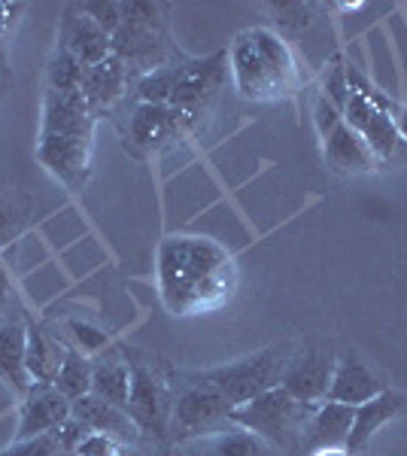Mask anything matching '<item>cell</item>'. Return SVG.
I'll return each instance as SVG.
<instances>
[{
    "mask_svg": "<svg viewBox=\"0 0 407 456\" xmlns=\"http://www.w3.org/2000/svg\"><path fill=\"white\" fill-rule=\"evenodd\" d=\"M159 298L167 314L198 316L225 307L238 292V262L204 234H170L159 247Z\"/></svg>",
    "mask_w": 407,
    "mask_h": 456,
    "instance_id": "cell-1",
    "label": "cell"
},
{
    "mask_svg": "<svg viewBox=\"0 0 407 456\" xmlns=\"http://www.w3.org/2000/svg\"><path fill=\"white\" fill-rule=\"evenodd\" d=\"M234 88L247 101H283L301 88V73L289 43L273 28H249L228 49Z\"/></svg>",
    "mask_w": 407,
    "mask_h": 456,
    "instance_id": "cell-2",
    "label": "cell"
},
{
    "mask_svg": "<svg viewBox=\"0 0 407 456\" xmlns=\"http://www.w3.org/2000/svg\"><path fill=\"white\" fill-rule=\"evenodd\" d=\"M316 404L292 399L283 387H277V389H268V393L256 395L253 402L238 404V408L232 411V423L253 432L256 438H262L265 444H271V447L298 451Z\"/></svg>",
    "mask_w": 407,
    "mask_h": 456,
    "instance_id": "cell-3",
    "label": "cell"
},
{
    "mask_svg": "<svg viewBox=\"0 0 407 456\" xmlns=\"http://www.w3.org/2000/svg\"><path fill=\"white\" fill-rule=\"evenodd\" d=\"M292 353H295V347L289 341L268 344V347L249 353V356L234 359V362H228V365L191 371V378L216 387L219 393L225 395L234 408H238V404H247V402H253L256 395H262V393H268V389L280 387V380H283Z\"/></svg>",
    "mask_w": 407,
    "mask_h": 456,
    "instance_id": "cell-4",
    "label": "cell"
},
{
    "mask_svg": "<svg viewBox=\"0 0 407 456\" xmlns=\"http://www.w3.org/2000/svg\"><path fill=\"white\" fill-rule=\"evenodd\" d=\"M344 122L353 131H359L362 141L380 159L383 167L407 165V143L387 104H383V94L374 92L353 68H350V98L344 104Z\"/></svg>",
    "mask_w": 407,
    "mask_h": 456,
    "instance_id": "cell-5",
    "label": "cell"
},
{
    "mask_svg": "<svg viewBox=\"0 0 407 456\" xmlns=\"http://www.w3.org/2000/svg\"><path fill=\"white\" fill-rule=\"evenodd\" d=\"M232 411L234 404L216 387L195 380L191 374H183L180 387L174 389V404H170L167 441L180 447L213 436V432H222L232 423Z\"/></svg>",
    "mask_w": 407,
    "mask_h": 456,
    "instance_id": "cell-6",
    "label": "cell"
},
{
    "mask_svg": "<svg viewBox=\"0 0 407 456\" xmlns=\"http://www.w3.org/2000/svg\"><path fill=\"white\" fill-rule=\"evenodd\" d=\"M198 116L176 107H159V104H137L131 110L128 125H125V150L137 159H150L159 152L170 150L176 143H186L204 131Z\"/></svg>",
    "mask_w": 407,
    "mask_h": 456,
    "instance_id": "cell-7",
    "label": "cell"
},
{
    "mask_svg": "<svg viewBox=\"0 0 407 456\" xmlns=\"http://www.w3.org/2000/svg\"><path fill=\"white\" fill-rule=\"evenodd\" d=\"M174 73H176V83L167 107L186 110V113L207 122L219 101L222 86H225L228 53H213L207 58H180L174 64Z\"/></svg>",
    "mask_w": 407,
    "mask_h": 456,
    "instance_id": "cell-8",
    "label": "cell"
},
{
    "mask_svg": "<svg viewBox=\"0 0 407 456\" xmlns=\"http://www.w3.org/2000/svg\"><path fill=\"white\" fill-rule=\"evenodd\" d=\"M170 404L174 389L146 365H131V393L125 402V411L134 420L137 432L146 438L165 441L170 423Z\"/></svg>",
    "mask_w": 407,
    "mask_h": 456,
    "instance_id": "cell-9",
    "label": "cell"
},
{
    "mask_svg": "<svg viewBox=\"0 0 407 456\" xmlns=\"http://www.w3.org/2000/svg\"><path fill=\"white\" fill-rule=\"evenodd\" d=\"M94 137L85 134H37V161L64 189L79 192L92 174Z\"/></svg>",
    "mask_w": 407,
    "mask_h": 456,
    "instance_id": "cell-10",
    "label": "cell"
},
{
    "mask_svg": "<svg viewBox=\"0 0 407 456\" xmlns=\"http://www.w3.org/2000/svg\"><path fill=\"white\" fill-rule=\"evenodd\" d=\"M110 40H113V55L128 68L134 83L146 73L170 64V53H174L167 28H150L137 21H122V28Z\"/></svg>",
    "mask_w": 407,
    "mask_h": 456,
    "instance_id": "cell-11",
    "label": "cell"
},
{
    "mask_svg": "<svg viewBox=\"0 0 407 456\" xmlns=\"http://www.w3.org/2000/svg\"><path fill=\"white\" fill-rule=\"evenodd\" d=\"M338 356L335 350H325L320 344H310L305 350H295L286 365V374L280 387L298 402H325L335 378Z\"/></svg>",
    "mask_w": 407,
    "mask_h": 456,
    "instance_id": "cell-12",
    "label": "cell"
},
{
    "mask_svg": "<svg viewBox=\"0 0 407 456\" xmlns=\"http://www.w3.org/2000/svg\"><path fill=\"white\" fill-rule=\"evenodd\" d=\"M73 417V402L64 399L52 384H31L25 395H21L19 408V426L16 441H28L37 436H49L58 432Z\"/></svg>",
    "mask_w": 407,
    "mask_h": 456,
    "instance_id": "cell-13",
    "label": "cell"
},
{
    "mask_svg": "<svg viewBox=\"0 0 407 456\" xmlns=\"http://www.w3.org/2000/svg\"><path fill=\"white\" fill-rule=\"evenodd\" d=\"M58 49L70 53L83 68H94L113 55V40L73 4L61 12V21H58Z\"/></svg>",
    "mask_w": 407,
    "mask_h": 456,
    "instance_id": "cell-14",
    "label": "cell"
},
{
    "mask_svg": "<svg viewBox=\"0 0 407 456\" xmlns=\"http://www.w3.org/2000/svg\"><path fill=\"white\" fill-rule=\"evenodd\" d=\"M322 159L329 165V171L340 176H365L383 167L380 159L362 141L359 131H353L344 119L322 137Z\"/></svg>",
    "mask_w": 407,
    "mask_h": 456,
    "instance_id": "cell-15",
    "label": "cell"
},
{
    "mask_svg": "<svg viewBox=\"0 0 407 456\" xmlns=\"http://www.w3.org/2000/svg\"><path fill=\"white\" fill-rule=\"evenodd\" d=\"M98 116L88 110L83 92H52L46 88L40 110V134H85L94 137Z\"/></svg>",
    "mask_w": 407,
    "mask_h": 456,
    "instance_id": "cell-16",
    "label": "cell"
},
{
    "mask_svg": "<svg viewBox=\"0 0 407 456\" xmlns=\"http://www.w3.org/2000/svg\"><path fill=\"white\" fill-rule=\"evenodd\" d=\"M383 389H389V384L371 369V365H365L359 356H338L335 378H331V389H329V402L359 408V404L377 399Z\"/></svg>",
    "mask_w": 407,
    "mask_h": 456,
    "instance_id": "cell-17",
    "label": "cell"
},
{
    "mask_svg": "<svg viewBox=\"0 0 407 456\" xmlns=\"http://www.w3.org/2000/svg\"><path fill=\"white\" fill-rule=\"evenodd\" d=\"M407 411V395L395 393V389H383L377 399L359 404L356 414H353L350 426V438H346V451L359 453L371 444V438L383 429L387 423H392L395 417H402Z\"/></svg>",
    "mask_w": 407,
    "mask_h": 456,
    "instance_id": "cell-18",
    "label": "cell"
},
{
    "mask_svg": "<svg viewBox=\"0 0 407 456\" xmlns=\"http://www.w3.org/2000/svg\"><path fill=\"white\" fill-rule=\"evenodd\" d=\"M356 408L340 402H320L310 417L305 438H301V451L313 453V451H329V447H344L346 451V438H350V426Z\"/></svg>",
    "mask_w": 407,
    "mask_h": 456,
    "instance_id": "cell-19",
    "label": "cell"
},
{
    "mask_svg": "<svg viewBox=\"0 0 407 456\" xmlns=\"http://www.w3.org/2000/svg\"><path fill=\"white\" fill-rule=\"evenodd\" d=\"M131 83H134V79H131L128 68H125L116 55H110L107 61L94 64V68H85L83 88H79V92H83L88 110H92L94 116H101L103 110L119 104Z\"/></svg>",
    "mask_w": 407,
    "mask_h": 456,
    "instance_id": "cell-20",
    "label": "cell"
},
{
    "mask_svg": "<svg viewBox=\"0 0 407 456\" xmlns=\"http://www.w3.org/2000/svg\"><path fill=\"white\" fill-rule=\"evenodd\" d=\"M73 420H79L85 429L101 432V436H110L122 444H131L140 432L134 420L128 417L125 408H116V404L98 399V395H85V399L73 402Z\"/></svg>",
    "mask_w": 407,
    "mask_h": 456,
    "instance_id": "cell-21",
    "label": "cell"
},
{
    "mask_svg": "<svg viewBox=\"0 0 407 456\" xmlns=\"http://www.w3.org/2000/svg\"><path fill=\"white\" fill-rule=\"evenodd\" d=\"M176 456H268V447H265V441L256 438L253 432L228 423L222 432H213V436H207V438L180 444L176 447Z\"/></svg>",
    "mask_w": 407,
    "mask_h": 456,
    "instance_id": "cell-22",
    "label": "cell"
},
{
    "mask_svg": "<svg viewBox=\"0 0 407 456\" xmlns=\"http://www.w3.org/2000/svg\"><path fill=\"white\" fill-rule=\"evenodd\" d=\"M25 347H28V326L21 322H0V380L19 395L31 389V374L25 365Z\"/></svg>",
    "mask_w": 407,
    "mask_h": 456,
    "instance_id": "cell-23",
    "label": "cell"
},
{
    "mask_svg": "<svg viewBox=\"0 0 407 456\" xmlns=\"http://www.w3.org/2000/svg\"><path fill=\"white\" fill-rule=\"evenodd\" d=\"M68 347L49 335L40 326H28V347H25V365L31 374V384H52L58 369H61Z\"/></svg>",
    "mask_w": 407,
    "mask_h": 456,
    "instance_id": "cell-24",
    "label": "cell"
},
{
    "mask_svg": "<svg viewBox=\"0 0 407 456\" xmlns=\"http://www.w3.org/2000/svg\"><path fill=\"white\" fill-rule=\"evenodd\" d=\"M131 393V362H122V359H101L92 369V395L116 404V408H125Z\"/></svg>",
    "mask_w": 407,
    "mask_h": 456,
    "instance_id": "cell-25",
    "label": "cell"
},
{
    "mask_svg": "<svg viewBox=\"0 0 407 456\" xmlns=\"http://www.w3.org/2000/svg\"><path fill=\"white\" fill-rule=\"evenodd\" d=\"M92 369H94V362L85 356V353L68 347V356H64V362H61V369H58L55 380H52V387H55L68 402L85 399V395H92Z\"/></svg>",
    "mask_w": 407,
    "mask_h": 456,
    "instance_id": "cell-26",
    "label": "cell"
},
{
    "mask_svg": "<svg viewBox=\"0 0 407 456\" xmlns=\"http://www.w3.org/2000/svg\"><path fill=\"white\" fill-rule=\"evenodd\" d=\"M83 77H85L83 64L70 53L55 46V53H52L46 64V88H52V92H79L83 88Z\"/></svg>",
    "mask_w": 407,
    "mask_h": 456,
    "instance_id": "cell-27",
    "label": "cell"
},
{
    "mask_svg": "<svg viewBox=\"0 0 407 456\" xmlns=\"http://www.w3.org/2000/svg\"><path fill=\"white\" fill-rule=\"evenodd\" d=\"M268 12L273 16V25H277V34L283 37H298L313 19V4H301V0H292V4H268Z\"/></svg>",
    "mask_w": 407,
    "mask_h": 456,
    "instance_id": "cell-28",
    "label": "cell"
},
{
    "mask_svg": "<svg viewBox=\"0 0 407 456\" xmlns=\"http://www.w3.org/2000/svg\"><path fill=\"white\" fill-rule=\"evenodd\" d=\"M322 94L344 113V104L350 98V68L344 64V58H331V64L322 73Z\"/></svg>",
    "mask_w": 407,
    "mask_h": 456,
    "instance_id": "cell-29",
    "label": "cell"
},
{
    "mask_svg": "<svg viewBox=\"0 0 407 456\" xmlns=\"http://www.w3.org/2000/svg\"><path fill=\"white\" fill-rule=\"evenodd\" d=\"M0 456H70L64 451L61 432H49V436H37L28 441H12L6 451H0Z\"/></svg>",
    "mask_w": 407,
    "mask_h": 456,
    "instance_id": "cell-30",
    "label": "cell"
},
{
    "mask_svg": "<svg viewBox=\"0 0 407 456\" xmlns=\"http://www.w3.org/2000/svg\"><path fill=\"white\" fill-rule=\"evenodd\" d=\"M101 31L113 37L122 28V4H107V0H88V4H77Z\"/></svg>",
    "mask_w": 407,
    "mask_h": 456,
    "instance_id": "cell-31",
    "label": "cell"
},
{
    "mask_svg": "<svg viewBox=\"0 0 407 456\" xmlns=\"http://www.w3.org/2000/svg\"><path fill=\"white\" fill-rule=\"evenodd\" d=\"M122 441L110 438V436H101V432H88V436L73 447L70 456H122L125 453Z\"/></svg>",
    "mask_w": 407,
    "mask_h": 456,
    "instance_id": "cell-32",
    "label": "cell"
},
{
    "mask_svg": "<svg viewBox=\"0 0 407 456\" xmlns=\"http://www.w3.org/2000/svg\"><path fill=\"white\" fill-rule=\"evenodd\" d=\"M68 329L73 332V338H77L79 344V353H85V356H92V353H98L107 347V335L98 332L94 326H88V322H79V320H70Z\"/></svg>",
    "mask_w": 407,
    "mask_h": 456,
    "instance_id": "cell-33",
    "label": "cell"
},
{
    "mask_svg": "<svg viewBox=\"0 0 407 456\" xmlns=\"http://www.w3.org/2000/svg\"><path fill=\"white\" fill-rule=\"evenodd\" d=\"M344 119V113H340V110L331 104L329 98H325V94L320 92L316 94V104H313V122H316V131H320V141L325 134H329L331 128H335V125Z\"/></svg>",
    "mask_w": 407,
    "mask_h": 456,
    "instance_id": "cell-34",
    "label": "cell"
},
{
    "mask_svg": "<svg viewBox=\"0 0 407 456\" xmlns=\"http://www.w3.org/2000/svg\"><path fill=\"white\" fill-rule=\"evenodd\" d=\"M21 223H25V213L19 208H12V204L0 201V247H6L10 240L19 238Z\"/></svg>",
    "mask_w": 407,
    "mask_h": 456,
    "instance_id": "cell-35",
    "label": "cell"
},
{
    "mask_svg": "<svg viewBox=\"0 0 407 456\" xmlns=\"http://www.w3.org/2000/svg\"><path fill=\"white\" fill-rule=\"evenodd\" d=\"M10 305H12V281H10V271L0 265V322H12Z\"/></svg>",
    "mask_w": 407,
    "mask_h": 456,
    "instance_id": "cell-36",
    "label": "cell"
},
{
    "mask_svg": "<svg viewBox=\"0 0 407 456\" xmlns=\"http://www.w3.org/2000/svg\"><path fill=\"white\" fill-rule=\"evenodd\" d=\"M19 6H6L0 4V70L6 73V58H4V46H6V28H10V12H16Z\"/></svg>",
    "mask_w": 407,
    "mask_h": 456,
    "instance_id": "cell-37",
    "label": "cell"
},
{
    "mask_svg": "<svg viewBox=\"0 0 407 456\" xmlns=\"http://www.w3.org/2000/svg\"><path fill=\"white\" fill-rule=\"evenodd\" d=\"M307 456H350V451H344V447H329V451H313Z\"/></svg>",
    "mask_w": 407,
    "mask_h": 456,
    "instance_id": "cell-38",
    "label": "cell"
},
{
    "mask_svg": "<svg viewBox=\"0 0 407 456\" xmlns=\"http://www.w3.org/2000/svg\"><path fill=\"white\" fill-rule=\"evenodd\" d=\"M122 456H140V453H137V451H131V444H128V447H125V453H122Z\"/></svg>",
    "mask_w": 407,
    "mask_h": 456,
    "instance_id": "cell-39",
    "label": "cell"
}]
</instances>
